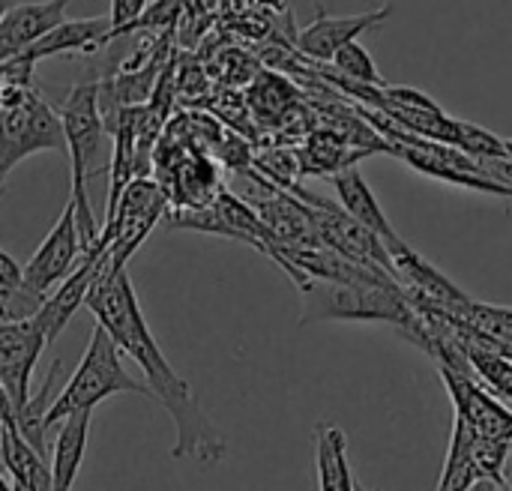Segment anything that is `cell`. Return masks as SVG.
I'll return each mask as SVG.
<instances>
[{
	"mask_svg": "<svg viewBox=\"0 0 512 491\" xmlns=\"http://www.w3.org/2000/svg\"><path fill=\"white\" fill-rule=\"evenodd\" d=\"M84 306L96 315V324L108 330L120 354L132 357L144 372V384L150 387L153 399L171 414L177 438L171 447L174 459L195 462V465H216L225 459V435L201 408L189 381H183L168 357L162 354L159 342L153 339L135 288L129 282L126 264H111L93 282Z\"/></svg>",
	"mask_w": 512,
	"mask_h": 491,
	"instance_id": "6da1fadb",
	"label": "cell"
},
{
	"mask_svg": "<svg viewBox=\"0 0 512 491\" xmlns=\"http://www.w3.org/2000/svg\"><path fill=\"white\" fill-rule=\"evenodd\" d=\"M297 291L303 297V327L321 321H375L399 327L414 345L426 330L423 315L411 306L405 291L393 285L306 279Z\"/></svg>",
	"mask_w": 512,
	"mask_h": 491,
	"instance_id": "7a4b0ae2",
	"label": "cell"
},
{
	"mask_svg": "<svg viewBox=\"0 0 512 491\" xmlns=\"http://www.w3.org/2000/svg\"><path fill=\"white\" fill-rule=\"evenodd\" d=\"M63 135H66V153H69V201L75 207L78 231L84 252L96 246L99 240V225L90 207V192L87 183L96 174L102 138H105V117L99 108V81H81L75 84L63 105L57 108Z\"/></svg>",
	"mask_w": 512,
	"mask_h": 491,
	"instance_id": "3957f363",
	"label": "cell"
},
{
	"mask_svg": "<svg viewBox=\"0 0 512 491\" xmlns=\"http://www.w3.org/2000/svg\"><path fill=\"white\" fill-rule=\"evenodd\" d=\"M42 150H66L63 123L54 105L33 84H3L0 93V192L9 171Z\"/></svg>",
	"mask_w": 512,
	"mask_h": 491,
	"instance_id": "277c9868",
	"label": "cell"
},
{
	"mask_svg": "<svg viewBox=\"0 0 512 491\" xmlns=\"http://www.w3.org/2000/svg\"><path fill=\"white\" fill-rule=\"evenodd\" d=\"M117 393H135V396L153 399L150 387L135 381L126 372V366L120 360V348L114 345L108 330L96 324L78 369L63 384V390L54 396V402L48 408V417H45V426L51 429L57 420L69 417L72 411L96 408L99 402H105L108 396H117Z\"/></svg>",
	"mask_w": 512,
	"mask_h": 491,
	"instance_id": "5b68a950",
	"label": "cell"
},
{
	"mask_svg": "<svg viewBox=\"0 0 512 491\" xmlns=\"http://www.w3.org/2000/svg\"><path fill=\"white\" fill-rule=\"evenodd\" d=\"M168 213V192L162 183L150 177H132L120 198L114 213L99 228V240L108 243L111 264H126L132 252L144 243V237L165 219Z\"/></svg>",
	"mask_w": 512,
	"mask_h": 491,
	"instance_id": "8992f818",
	"label": "cell"
},
{
	"mask_svg": "<svg viewBox=\"0 0 512 491\" xmlns=\"http://www.w3.org/2000/svg\"><path fill=\"white\" fill-rule=\"evenodd\" d=\"M81 255H84V243H81L75 207H72V201H66V207H63L60 219L54 222V228L45 234V240L39 243V249L21 267L27 288L45 300L75 270V264L81 261Z\"/></svg>",
	"mask_w": 512,
	"mask_h": 491,
	"instance_id": "52a82bcc",
	"label": "cell"
},
{
	"mask_svg": "<svg viewBox=\"0 0 512 491\" xmlns=\"http://www.w3.org/2000/svg\"><path fill=\"white\" fill-rule=\"evenodd\" d=\"M45 348V336L33 318L0 321V387L15 414L30 399V378Z\"/></svg>",
	"mask_w": 512,
	"mask_h": 491,
	"instance_id": "ba28073f",
	"label": "cell"
},
{
	"mask_svg": "<svg viewBox=\"0 0 512 491\" xmlns=\"http://www.w3.org/2000/svg\"><path fill=\"white\" fill-rule=\"evenodd\" d=\"M108 261H111V258H108V246L96 240V246L87 249V252L81 255V261L75 264V270H72V273H69V276L42 300V306L36 309L33 321L39 324V330H42L48 348L57 342V336H60L63 327L72 321V315L84 306V300H87L93 282H96L99 273L108 267Z\"/></svg>",
	"mask_w": 512,
	"mask_h": 491,
	"instance_id": "9c48e42d",
	"label": "cell"
},
{
	"mask_svg": "<svg viewBox=\"0 0 512 491\" xmlns=\"http://www.w3.org/2000/svg\"><path fill=\"white\" fill-rule=\"evenodd\" d=\"M438 375L453 399L456 417L474 435L512 441V411L492 396V390H486L480 384V378L474 372H456V369L438 366Z\"/></svg>",
	"mask_w": 512,
	"mask_h": 491,
	"instance_id": "30bf717a",
	"label": "cell"
},
{
	"mask_svg": "<svg viewBox=\"0 0 512 491\" xmlns=\"http://www.w3.org/2000/svg\"><path fill=\"white\" fill-rule=\"evenodd\" d=\"M393 15V3H384L378 9L369 12H357V15H318L312 24H306L297 33V48L303 57L318 60V63H330L333 54L345 45L360 39L369 30H378L390 21Z\"/></svg>",
	"mask_w": 512,
	"mask_h": 491,
	"instance_id": "8fae6325",
	"label": "cell"
},
{
	"mask_svg": "<svg viewBox=\"0 0 512 491\" xmlns=\"http://www.w3.org/2000/svg\"><path fill=\"white\" fill-rule=\"evenodd\" d=\"M75 0H27L12 3L0 18V63L21 54L51 27L66 21V12Z\"/></svg>",
	"mask_w": 512,
	"mask_h": 491,
	"instance_id": "7c38bea8",
	"label": "cell"
},
{
	"mask_svg": "<svg viewBox=\"0 0 512 491\" xmlns=\"http://www.w3.org/2000/svg\"><path fill=\"white\" fill-rule=\"evenodd\" d=\"M330 180H333V189H336L339 207H342L351 219H357L360 225H366L372 234H378V237H381V243L390 249V255H396L399 249H405V246H408V243L399 237V231L390 225V219H387L384 207L378 204V198H375L372 186H369V183H366V177L357 171V165H354V168H345V171H339V174H333Z\"/></svg>",
	"mask_w": 512,
	"mask_h": 491,
	"instance_id": "4fadbf2b",
	"label": "cell"
},
{
	"mask_svg": "<svg viewBox=\"0 0 512 491\" xmlns=\"http://www.w3.org/2000/svg\"><path fill=\"white\" fill-rule=\"evenodd\" d=\"M111 21L108 18H66L57 27H51L45 36H39L33 45H27L18 57H24L27 63H39L45 57H57L66 51H81V54H93L96 48H105L111 42L108 36Z\"/></svg>",
	"mask_w": 512,
	"mask_h": 491,
	"instance_id": "5bb4252c",
	"label": "cell"
},
{
	"mask_svg": "<svg viewBox=\"0 0 512 491\" xmlns=\"http://www.w3.org/2000/svg\"><path fill=\"white\" fill-rule=\"evenodd\" d=\"M90 420H93V408H84V411H72L69 417L54 423L57 426L54 456H51L54 491H72V486H75L81 462H84V450H87Z\"/></svg>",
	"mask_w": 512,
	"mask_h": 491,
	"instance_id": "9a60e30c",
	"label": "cell"
},
{
	"mask_svg": "<svg viewBox=\"0 0 512 491\" xmlns=\"http://www.w3.org/2000/svg\"><path fill=\"white\" fill-rule=\"evenodd\" d=\"M168 192V201H174L177 207H204L213 204L219 186V171L216 162L204 153H186L171 171H168V186H162Z\"/></svg>",
	"mask_w": 512,
	"mask_h": 491,
	"instance_id": "2e32d148",
	"label": "cell"
},
{
	"mask_svg": "<svg viewBox=\"0 0 512 491\" xmlns=\"http://www.w3.org/2000/svg\"><path fill=\"white\" fill-rule=\"evenodd\" d=\"M0 462L9 471L12 483L21 486L24 491H54L51 471H48L42 453L33 450L21 438L15 423H3L0 426Z\"/></svg>",
	"mask_w": 512,
	"mask_h": 491,
	"instance_id": "e0dca14e",
	"label": "cell"
},
{
	"mask_svg": "<svg viewBox=\"0 0 512 491\" xmlns=\"http://www.w3.org/2000/svg\"><path fill=\"white\" fill-rule=\"evenodd\" d=\"M315 468H318V491L357 489L348 462V438L336 423L315 426Z\"/></svg>",
	"mask_w": 512,
	"mask_h": 491,
	"instance_id": "ac0fdd59",
	"label": "cell"
},
{
	"mask_svg": "<svg viewBox=\"0 0 512 491\" xmlns=\"http://www.w3.org/2000/svg\"><path fill=\"white\" fill-rule=\"evenodd\" d=\"M294 84L279 72H258L246 90V105L258 120H285L294 111Z\"/></svg>",
	"mask_w": 512,
	"mask_h": 491,
	"instance_id": "d6986e66",
	"label": "cell"
},
{
	"mask_svg": "<svg viewBox=\"0 0 512 491\" xmlns=\"http://www.w3.org/2000/svg\"><path fill=\"white\" fill-rule=\"evenodd\" d=\"M480 480H483V474H480L474 453H471V429L456 417L447 462H444V471H441V480H438L435 491H468Z\"/></svg>",
	"mask_w": 512,
	"mask_h": 491,
	"instance_id": "ffe728a7",
	"label": "cell"
},
{
	"mask_svg": "<svg viewBox=\"0 0 512 491\" xmlns=\"http://www.w3.org/2000/svg\"><path fill=\"white\" fill-rule=\"evenodd\" d=\"M57 375H60V363H54L51 366V372L45 375V381H42V387L36 390V393H30V399H27V405L15 414V429L21 432V438L33 447V450H39L42 456H45V417H48V408H51V402H54V387H57Z\"/></svg>",
	"mask_w": 512,
	"mask_h": 491,
	"instance_id": "44dd1931",
	"label": "cell"
},
{
	"mask_svg": "<svg viewBox=\"0 0 512 491\" xmlns=\"http://www.w3.org/2000/svg\"><path fill=\"white\" fill-rule=\"evenodd\" d=\"M333 69H339L342 78L348 81H360V84H375V87H384V78L372 60V54L360 45V39L354 42H345L336 54H333Z\"/></svg>",
	"mask_w": 512,
	"mask_h": 491,
	"instance_id": "7402d4cb",
	"label": "cell"
},
{
	"mask_svg": "<svg viewBox=\"0 0 512 491\" xmlns=\"http://www.w3.org/2000/svg\"><path fill=\"white\" fill-rule=\"evenodd\" d=\"M512 441H498V438H480L471 432V453H474V462L483 474V480H492L498 486L507 483L504 477V465H507V456H510Z\"/></svg>",
	"mask_w": 512,
	"mask_h": 491,
	"instance_id": "603a6c76",
	"label": "cell"
},
{
	"mask_svg": "<svg viewBox=\"0 0 512 491\" xmlns=\"http://www.w3.org/2000/svg\"><path fill=\"white\" fill-rule=\"evenodd\" d=\"M465 153H471L474 159H498V156H507V144L501 135L477 126V123H468V120H459V144Z\"/></svg>",
	"mask_w": 512,
	"mask_h": 491,
	"instance_id": "cb8c5ba5",
	"label": "cell"
},
{
	"mask_svg": "<svg viewBox=\"0 0 512 491\" xmlns=\"http://www.w3.org/2000/svg\"><path fill=\"white\" fill-rule=\"evenodd\" d=\"M144 6H147V0H111V15H108L111 30H108V36L117 39V36L135 30V21L141 18Z\"/></svg>",
	"mask_w": 512,
	"mask_h": 491,
	"instance_id": "d4e9b609",
	"label": "cell"
},
{
	"mask_svg": "<svg viewBox=\"0 0 512 491\" xmlns=\"http://www.w3.org/2000/svg\"><path fill=\"white\" fill-rule=\"evenodd\" d=\"M480 165H483V171H486L492 180H498V183H504V186H510L512 189V159L510 156H498V159H480Z\"/></svg>",
	"mask_w": 512,
	"mask_h": 491,
	"instance_id": "484cf974",
	"label": "cell"
},
{
	"mask_svg": "<svg viewBox=\"0 0 512 491\" xmlns=\"http://www.w3.org/2000/svg\"><path fill=\"white\" fill-rule=\"evenodd\" d=\"M3 423H15V411H12V405H9V399H6V393L0 387V426Z\"/></svg>",
	"mask_w": 512,
	"mask_h": 491,
	"instance_id": "4316f807",
	"label": "cell"
},
{
	"mask_svg": "<svg viewBox=\"0 0 512 491\" xmlns=\"http://www.w3.org/2000/svg\"><path fill=\"white\" fill-rule=\"evenodd\" d=\"M504 486H507V483H504ZM468 491H501V486L492 483V480H480V483H474Z\"/></svg>",
	"mask_w": 512,
	"mask_h": 491,
	"instance_id": "83f0119b",
	"label": "cell"
},
{
	"mask_svg": "<svg viewBox=\"0 0 512 491\" xmlns=\"http://www.w3.org/2000/svg\"><path fill=\"white\" fill-rule=\"evenodd\" d=\"M504 144H507V156L512 159V138H504Z\"/></svg>",
	"mask_w": 512,
	"mask_h": 491,
	"instance_id": "f1b7e54d",
	"label": "cell"
},
{
	"mask_svg": "<svg viewBox=\"0 0 512 491\" xmlns=\"http://www.w3.org/2000/svg\"><path fill=\"white\" fill-rule=\"evenodd\" d=\"M354 491H369V489H366V486H360V483H357V489H354Z\"/></svg>",
	"mask_w": 512,
	"mask_h": 491,
	"instance_id": "f546056e",
	"label": "cell"
},
{
	"mask_svg": "<svg viewBox=\"0 0 512 491\" xmlns=\"http://www.w3.org/2000/svg\"><path fill=\"white\" fill-rule=\"evenodd\" d=\"M12 491H24V489H21V486H15V483H12Z\"/></svg>",
	"mask_w": 512,
	"mask_h": 491,
	"instance_id": "4dcf8cb0",
	"label": "cell"
},
{
	"mask_svg": "<svg viewBox=\"0 0 512 491\" xmlns=\"http://www.w3.org/2000/svg\"><path fill=\"white\" fill-rule=\"evenodd\" d=\"M501 491H510V483H507V486H501Z\"/></svg>",
	"mask_w": 512,
	"mask_h": 491,
	"instance_id": "1f68e13d",
	"label": "cell"
},
{
	"mask_svg": "<svg viewBox=\"0 0 512 491\" xmlns=\"http://www.w3.org/2000/svg\"><path fill=\"white\" fill-rule=\"evenodd\" d=\"M510 491H512V483H510Z\"/></svg>",
	"mask_w": 512,
	"mask_h": 491,
	"instance_id": "d6a6232c",
	"label": "cell"
}]
</instances>
